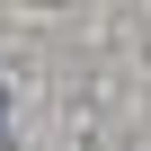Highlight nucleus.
<instances>
[{
  "label": "nucleus",
  "mask_w": 151,
  "mask_h": 151,
  "mask_svg": "<svg viewBox=\"0 0 151 151\" xmlns=\"http://www.w3.org/2000/svg\"><path fill=\"white\" fill-rule=\"evenodd\" d=\"M0 124H9V89H0Z\"/></svg>",
  "instance_id": "nucleus-1"
}]
</instances>
